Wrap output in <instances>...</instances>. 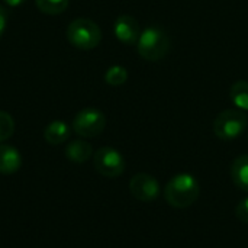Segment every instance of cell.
<instances>
[{
  "instance_id": "obj_1",
  "label": "cell",
  "mask_w": 248,
  "mask_h": 248,
  "mask_svg": "<svg viewBox=\"0 0 248 248\" xmlns=\"http://www.w3.org/2000/svg\"><path fill=\"white\" fill-rule=\"evenodd\" d=\"M201 195V185L190 173H179L169 180L164 189V198L171 208H190Z\"/></svg>"
},
{
  "instance_id": "obj_2",
  "label": "cell",
  "mask_w": 248,
  "mask_h": 248,
  "mask_svg": "<svg viewBox=\"0 0 248 248\" xmlns=\"http://www.w3.org/2000/svg\"><path fill=\"white\" fill-rule=\"evenodd\" d=\"M170 38L158 26L145 28L137 42L138 54L147 61H160L170 51Z\"/></svg>"
},
{
  "instance_id": "obj_3",
  "label": "cell",
  "mask_w": 248,
  "mask_h": 248,
  "mask_svg": "<svg viewBox=\"0 0 248 248\" xmlns=\"http://www.w3.org/2000/svg\"><path fill=\"white\" fill-rule=\"evenodd\" d=\"M67 39L73 46L83 51H89L100 44L102 31L96 22L86 17H78L68 25Z\"/></svg>"
},
{
  "instance_id": "obj_4",
  "label": "cell",
  "mask_w": 248,
  "mask_h": 248,
  "mask_svg": "<svg viewBox=\"0 0 248 248\" xmlns=\"http://www.w3.org/2000/svg\"><path fill=\"white\" fill-rule=\"evenodd\" d=\"M248 126L247 115L240 109L222 110L214 121V134L222 141L237 140L244 134Z\"/></svg>"
},
{
  "instance_id": "obj_5",
  "label": "cell",
  "mask_w": 248,
  "mask_h": 248,
  "mask_svg": "<svg viewBox=\"0 0 248 248\" xmlns=\"http://www.w3.org/2000/svg\"><path fill=\"white\" fill-rule=\"evenodd\" d=\"M93 164L96 171L108 179H116L124 174L126 163L124 155L112 147H102L93 154Z\"/></svg>"
},
{
  "instance_id": "obj_6",
  "label": "cell",
  "mask_w": 248,
  "mask_h": 248,
  "mask_svg": "<svg viewBox=\"0 0 248 248\" xmlns=\"http://www.w3.org/2000/svg\"><path fill=\"white\" fill-rule=\"evenodd\" d=\"M106 126V116L96 108L81 109L73 121V129L83 138H94L103 132Z\"/></svg>"
},
{
  "instance_id": "obj_7",
  "label": "cell",
  "mask_w": 248,
  "mask_h": 248,
  "mask_svg": "<svg viewBox=\"0 0 248 248\" xmlns=\"http://www.w3.org/2000/svg\"><path fill=\"white\" fill-rule=\"evenodd\" d=\"M129 192L140 202H153L160 196L161 187L154 176L138 173L129 182Z\"/></svg>"
},
{
  "instance_id": "obj_8",
  "label": "cell",
  "mask_w": 248,
  "mask_h": 248,
  "mask_svg": "<svg viewBox=\"0 0 248 248\" xmlns=\"http://www.w3.org/2000/svg\"><path fill=\"white\" fill-rule=\"evenodd\" d=\"M113 33L118 38V41L132 45L137 44L141 35V28L138 20L131 15H122L115 20L113 25Z\"/></svg>"
},
{
  "instance_id": "obj_9",
  "label": "cell",
  "mask_w": 248,
  "mask_h": 248,
  "mask_svg": "<svg viewBox=\"0 0 248 248\" xmlns=\"http://www.w3.org/2000/svg\"><path fill=\"white\" fill-rule=\"evenodd\" d=\"M22 166L20 153L7 144H0V173L1 174H13Z\"/></svg>"
},
{
  "instance_id": "obj_10",
  "label": "cell",
  "mask_w": 248,
  "mask_h": 248,
  "mask_svg": "<svg viewBox=\"0 0 248 248\" xmlns=\"http://www.w3.org/2000/svg\"><path fill=\"white\" fill-rule=\"evenodd\" d=\"M93 155V148L87 141L83 140H76L71 141L67 147H65V157L77 164H83L86 161H89Z\"/></svg>"
},
{
  "instance_id": "obj_11",
  "label": "cell",
  "mask_w": 248,
  "mask_h": 248,
  "mask_svg": "<svg viewBox=\"0 0 248 248\" xmlns=\"http://www.w3.org/2000/svg\"><path fill=\"white\" fill-rule=\"evenodd\" d=\"M230 173L234 185L248 193V154L240 155L232 161Z\"/></svg>"
},
{
  "instance_id": "obj_12",
  "label": "cell",
  "mask_w": 248,
  "mask_h": 248,
  "mask_svg": "<svg viewBox=\"0 0 248 248\" xmlns=\"http://www.w3.org/2000/svg\"><path fill=\"white\" fill-rule=\"evenodd\" d=\"M70 137V126L64 121H52L44 131V138L51 145H60Z\"/></svg>"
},
{
  "instance_id": "obj_13",
  "label": "cell",
  "mask_w": 248,
  "mask_h": 248,
  "mask_svg": "<svg viewBox=\"0 0 248 248\" xmlns=\"http://www.w3.org/2000/svg\"><path fill=\"white\" fill-rule=\"evenodd\" d=\"M230 97L231 102L237 106L240 110H248V81L238 80L235 81L230 89Z\"/></svg>"
},
{
  "instance_id": "obj_14",
  "label": "cell",
  "mask_w": 248,
  "mask_h": 248,
  "mask_svg": "<svg viewBox=\"0 0 248 248\" xmlns=\"http://www.w3.org/2000/svg\"><path fill=\"white\" fill-rule=\"evenodd\" d=\"M35 3L45 15H60L68 7L70 0H35Z\"/></svg>"
},
{
  "instance_id": "obj_15",
  "label": "cell",
  "mask_w": 248,
  "mask_h": 248,
  "mask_svg": "<svg viewBox=\"0 0 248 248\" xmlns=\"http://www.w3.org/2000/svg\"><path fill=\"white\" fill-rule=\"evenodd\" d=\"M128 80V71L122 65H112L105 73V81L109 86H122Z\"/></svg>"
},
{
  "instance_id": "obj_16",
  "label": "cell",
  "mask_w": 248,
  "mask_h": 248,
  "mask_svg": "<svg viewBox=\"0 0 248 248\" xmlns=\"http://www.w3.org/2000/svg\"><path fill=\"white\" fill-rule=\"evenodd\" d=\"M15 132V121L10 113L0 110V142L9 140Z\"/></svg>"
},
{
  "instance_id": "obj_17",
  "label": "cell",
  "mask_w": 248,
  "mask_h": 248,
  "mask_svg": "<svg viewBox=\"0 0 248 248\" xmlns=\"http://www.w3.org/2000/svg\"><path fill=\"white\" fill-rule=\"evenodd\" d=\"M235 217H237V219L240 222L248 225V196L244 198V199H241L240 203L237 205V208H235Z\"/></svg>"
},
{
  "instance_id": "obj_18",
  "label": "cell",
  "mask_w": 248,
  "mask_h": 248,
  "mask_svg": "<svg viewBox=\"0 0 248 248\" xmlns=\"http://www.w3.org/2000/svg\"><path fill=\"white\" fill-rule=\"evenodd\" d=\"M7 19H9L7 10L0 4V38L3 36V33L7 28Z\"/></svg>"
},
{
  "instance_id": "obj_19",
  "label": "cell",
  "mask_w": 248,
  "mask_h": 248,
  "mask_svg": "<svg viewBox=\"0 0 248 248\" xmlns=\"http://www.w3.org/2000/svg\"><path fill=\"white\" fill-rule=\"evenodd\" d=\"M7 6H10V7H17V6H20V4H23L26 0H3Z\"/></svg>"
}]
</instances>
